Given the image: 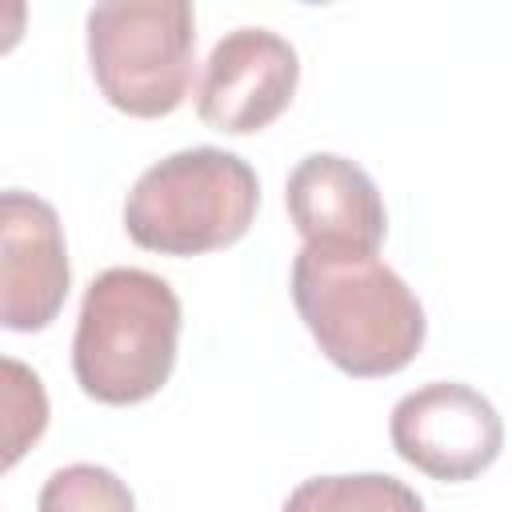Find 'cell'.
<instances>
[{
    "label": "cell",
    "instance_id": "obj_1",
    "mask_svg": "<svg viewBox=\"0 0 512 512\" xmlns=\"http://www.w3.org/2000/svg\"><path fill=\"white\" fill-rule=\"evenodd\" d=\"M292 304L316 348L348 376H392L424 348L416 292L372 252L304 244L292 260Z\"/></svg>",
    "mask_w": 512,
    "mask_h": 512
},
{
    "label": "cell",
    "instance_id": "obj_2",
    "mask_svg": "<svg viewBox=\"0 0 512 512\" xmlns=\"http://www.w3.org/2000/svg\"><path fill=\"white\" fill-rule=\"evenodd\" d=\"M180 296L144 268L100 272L80 300L72 372L84 396L124 408L156 396L176 364Z\"/></svg>",
    "mask_w": 512,
    "mask_h": 512
},
{
    "label": "cell",
    "instance_id": "obj_3",
    "mask_svg": "<svg viewBox=\"0 0 512 512\" xmlns=\"http://www.w3.org/2000/svg\"><path fill=\"white\" fill-rule=\"evenodd\" d=\"M260 208L248 160L224 148H184L144 168L124 200L128 236L160 256H200L236 244Z\"/></svg>",
    "mask_w": 512,
    "mask_h": 512
},
{
    "label": "cell",
    "instance_id": "obj_4",
    "mask_svg": "<svg viewBox=\"0 0 512 512\" xmlns=\"http://www.w3.org/2000/svg\"><path fill=\"white\" fill-rule=\"evenodd\" d=\"M88 64L100 96L156 120L184 104L196 72V12L188 0H116L88 12Z\"/></svg>",
    "mask_w": 512,
    "mask_h": 512
},
{
    "label": "cell",
    "instance_id": "obj_5",
    "mask_svg": "<svg viewBox=\"0 0 512 512\" xmlns=\"http://www.w3.org/2000/svg\"><path fill=\"white\" fill-rule=\"evenodd\" d=\"M388 436L396 456L416 472L460 484L496 464L504 448V420L484 392L460 380H432L396 400Z\"/></svg>",
    "mask_w": 512,
    "mask_h": 512
},
{
    "label": "cell",
    "instance_id": "obj_6",
    "mask_svg": "<svg viewBox=\"0 0 512 512\" xmlns=\"http://www.w3.org/2000/svg\"><path fill=\"white\" fill-rule=\"evenodd\" d=\"M300 56L272 28H236L208 52L196 112L208 128L248 136L268 128L296 96Z\"/></svg>",
    "mask_w": 512,
    "mask_h": 512
},
{
    "label": "cell",
    "instance_id": "obj_7",
    "mask_svg": "<svg viewBox=\"0 0 512 512\" xmlns=\"http://www.w3.org/2000/svg\"><path fill=\"white\" fill-rule=\"evenodd\" d=\"M68 244L48 200L8 188L0 196V320L12 332L48 328L68 296Z\"/></svg>",
    "mask_w": 512,
    "mask_h": 512
},
{
    "label": "cell",
    "instance_id": "obj_8",
    "mask_svg": "<svg viewBox=\"0 0 512 512\" xmlns=\"http://www.w3.org/2000/svg\"><path fill=\"white\" fill-rule=\"evenodd\" d=\"M284 204L312 248H340V252H372L384 244L388 212L376 180L348 156L312 152L296 160L284 184Z\"/></svg>",
    "mask_w": 512,
    "mask_h": 512
},
{
    "label": "cell",
    "instance_id": "obj_9",
    "mask_svg": "<svg viewBox=\"0 0 512 512\" xmlns=\"http://www.w3.org/2000/svg\"><path fill=\"white\" fill-rule=\"evenodd\" d=\"M280 512H424L416 488L384 472L312 476L296 484Z\"/></svg>",
    "mask_w": 512,
    "mask_h": 512
},
{
    "label": "cell",
    "instance_id": "obj_10",
    "mask_svg": "<svg viewBox=\"0 0 512 512\" xmlns=\"http://www.w3.org/2000/svg\"><path fill=\"white\" fill-rule=\"evenodd\" d=\"M36 512H136V496L100 464H64L44 480Z\"/></svg>",
    "mask_w": 512,
    "mask_h": 512
},
{
    "label": "cell",
    "instance_id": "obj_11",
    "mask_svg": "<svg viewBox=\"0 0 512 512\" xmlns=\"http://www.w3.org/2000/svg\"><path fill=\"white\" fill-rule=\"evenodd\" d=\"M48 428V396L40 376L20 360H4V464L12 468L28 444L40 440Z\"/></svg>",
    "mask_w": 512,
    "mask_h": 512
}]
</instances>
